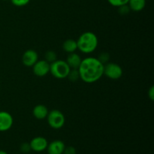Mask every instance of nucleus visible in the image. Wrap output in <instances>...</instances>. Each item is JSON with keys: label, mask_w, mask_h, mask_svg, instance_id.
<instances>
[{"label": "nucleus", "mask_w": 154, "mask_h": 154, "mask_svg": "<svg viewBox=\"0 0 154 154\" xmlns=\"http://www.w3.org/2000/svg\"><path fill=\"white\" fill-rule=\"evenodd\" d=\"M78 70L84 82L92 84L104 75V65L96 57H89L82 60Z\"/></svg>", "instance_id": "1"}, {"label": "nucleus", "mask_w": 154, "mask_h": 154, "mask_svg": "<svg viewBox=\"0 0 154 154\" xmlns=\"http://www.w3.org/2000/svg\"><path fill=\"white\" fill-rule=\"evenodd\" d=\"M76 42L78 50L85 54L94 52L99 45L97 35L93 32H85L82 33Z\"/></svg>", "instance_id": "2"}, {"label": "nucleus", "mask_w": 154, "mask_h": 154, "mask_svg": "<svg viewBox=\"0 0 154 154\" xmlns=\"http://www.w3.org/2000/svg\"><path fill=\"white\" fill-rule=\"evenodd\" d=\"M71 69L66 61L62 60H57L50 64V73L57 79L67 78Z\"/></svg>", "instance_id": "3"}, {"label": "nucleus", "mask_w": 154, "mask_h": 154, "mask_svg": "<svg viewBox=\"0 0 154 154\" xmlns=\"http://www.w3.org/2000/svg\"><path fill=\"white\" fill-rule=\"evenodd\" d=\"M48 125L54 129H60L64 126L66 117L63 112L57 109L49 111L47 117Z\"/></svg>", "instance_id": "4"}, {"label": "nucleus", "mask_w": 154, "mask_h": 154, "mask_svg": "<svg viewBox=\"0 0 154 154\" xmlns=\"http://www.w3.org/2000/svg\"><path fill=\"white\" fill-rule=\"evenodd\" d=\"M123 71L120 65L115 63H108L104 66V75L111 80H118L123 76Z\"/></svg>", "instance_id": "5"}, {"label": "nucleus", "mask_w": 154, "mask_h": 154, "mask_svg": "<svg viewBox=\"0 0 154 154\" xmlns=\"http://www.w3.org/2000/svg\"><path fill=\"white\" fill-rule=\"evenodd\" d=\"M32 71L37 77H45L50 73V63L45 60H38L32 66Z\"/></svg>", "instance_id": "6"}, {"label": "nucleus", "mask_w": 154, "mask_h": 154, "mask_svg": "<svg viewBox=\"0 0 154 154\" xmlns=\"http://www.w3.org/2000/svg\"><path fill=\"white\" fill-rule=\"evenodd\" d=\"M31 150L35 152H42L45 150L48 147V140L42 136H37L33 138L29 142Z\"/></svg>", "instance_id": "7"}, {"label": "nucleus", "mask_w": 154, "mask_h": 154, "mask_svg": "<svg viewBox=\"0 0 154 154\" xmlns=\"http://www.w3.org/2000/svg\"><path fill=\"white\" fill-rule=\"evenodd\" d=\"M38 60V54L35 50H27L22 56V63L26 67H32Z\"/></svg>", "instance_id": "8"}, {"label": "nucleus", "mask_w": 154, "mask_h": 154, "mask_svg": "<svg viewBox=\"0 0 154 154\" xmlns=\"http://www.w3.org/2000/svg\"><path fill=\"white\" fill-rule=\"evenodd\" d=\"M14 123L13 117L7 111H0V132L8 131Z\"/></svg>", "instance_id": "9"}, {"label": "nucleus", "mask_w": 154, "mask_h": 154, "mask_svg": "<svg viewBox=\"0 0 154 154\" xmlns=\"http://www.w3.org/2000/svg\"><path fill=\"white\" fill-rule=\"evenodd\" d=\"M64 142L61 140H55L48 144L46 150L48 154H63L65 150Z\"/></svg>", "instance_id": "10"}, {"label": "nucleus", "mask_w": 154, "mask_h": 154, "mask_svg": "<svg viewBox=\"0 0 154 154\" xmlns=\"http://www.w3.org/2000/svg\"><path fill=\"white\" fill-rule=\"evenodd\" d=\"M49 111L48 108L45 105H37L34 107L32 110V114L35 118L37 120H45L48 117V114Z\"/></svg>", "instance_id": "11"}, {"label": "nucleus", "mask_w": 154, "mask_h": 154, "mask_svg": "<svg viewBox=\"0 0 154 154\" xmlns=\"http://www.w3.org/2000/svg\"><path fill=\"white\" fill-rule=\"evenodd\" d=\"M81 61H82V59H81V56L75 52L69 54L66 62L69 65L71 69H78L81 65Z\"/></svg>", "instance_id": "12"}, {"label": "nucleus", "mask_w": 154, "mask_h": 154, "mask_svg": "<svg viewBox=\"0 0 154 154\" xmlns=\"http://www.w3.org/2000/svg\"><path fill=\"white\" fill-rule=\"evenodd\" d=\"M128 5L130 10L135 12L141 11L145 8L146 0H129Z\"/></svg>", "instance_id": "13"}, {"label": "nucleus", "mask_w": 154, "mask_h": 154, "mask_svg": "<svg viewBox=\"0 0 154 154\" xmlns=\"http://www.w3.org/2000/svg\"><path fill=\"white\" fill-rule=\"evenodd\" d=\"M63 51H66L68 54H72L75 53L78 50V45H77V42L74 39L69 38L65 41L63 44Z\"/></svg>", "instance_id": "14"}, {"label": "nucleus", "mask_w": 154, "mask_h": 154, "mask_svg": "<svg viewBox=\"0 0 154 154\" xmlns=\"http://www.w3.org/2000/svg\"><path fill=\"white\" fill-rule=\"evenodd\" d=\"M45 59L48 63H50V64L54 63V62H55L57 60H58V59H57V54H56L55 51H47L45 54Z\"/></svg>", "instance_id": "15"}, {"label": "nucleus", "mask_w": 154, "mask_h": 154, "mask_svg": "<svg viewBox=\"0 0 154 154\" xmlns=\"http://www.w3.org/2000/svg\"><path fill=\"white\" fill-rule=\"evenodd\" d=\"M67 78L72 82H75L78 79H80L79 72H78V69H71L69 75H68Z\"/></svg>", "instance_id": "16"}, {"label": "nucleus", "mask_w": 154, "mask_h": 154, "mask_svg": "<svg viewBox=\"0 0 154 154\" xmlns=\"http://www.w3.org/2000/svg\"><path fill=\"white\" fill-rule=\"evenodd\" d=\"M97 59L104 65V66H105V64L109 63L110 54L107 52H102L99 54V57H97Z\"/></svg>", "instance_id": "17"}, {"label": "nucleus", "mask_w": 154, "mask_h": 154, "mask_svg": "<svg viewBox=\"0 0 154 154\" xmlns=\"http://www.w3.org/2000/svg\"><path fill=\"white\" fill-rule=\"evenodd\" d=\"M108 3L114 7H120L123 5L128 4L129 0H108Z\"/></svg>", "instance_id": "18"}, {"label": "nucleus", "mask_w": 154, "mask_h": 154, "mask_svg": "<svg viewBox=\"0 0 154 154\" xmlns=\"http://www.w3.org/2000/svg\"><path fill=\"white\" fill-rule=\"evenodd\" d=\"M131 11L130 8L128 5V4L123 5L120 6L118 7V13L120 14L122 16H125V15H127L129 12Z\"/></svg>", "instance_id": "19"}, {"label": "nucleus", "mask_w": 154, "mask_h": 154, "mask_svg": "<svg viewBox=\"0 0 154 154\" xmlns=\"http://www.w3.org/2000/svg\"><path fill=\"white\" fill-rule=\"evenodd\" d=\"M11 2L16 7H23L30 2V0H11Z\"/></svg>", "instance_id": "20"}, {"label": "nucleus", "mask_w": 154, "mask_h": 154, "mask_svg": "<svg viewBox=\"0 0 154 154\" xmlns=\"http://www.w3.org/2000/svg\"><path fill=\"white\" fill-rule=\"evenodd\" d=\"M20 151L23 153H29V152L31 150V147H30L29 143H27V142L23 143V144L20 145Z\"/></svg>", "instance_id": "21"}, {"label": "nucleus", "mask_w": 154, "mask_h": 154, "mask_svg": "<svg viewBox=\"0 0 154 154\" xmlns=\"http://www.w3.org/2000/svg\"><path fill=\"white\" fill-rule=\"evenodd\" d=\"M63 154H77V150L73 146H68L65 147Z\"/></svg>", "instance_id": "22"}, {"label": "nucleus", "mask_w": 154, "mask_h": 154, "mask_svg": "<svg viewBox=\"0 0 154 154\" xmlns=\"http://www.w3.org/2000/svg\"><path fill=\"white\" fill-rule=\"evenodd\" d=\"M148 97L151 101L154 100V87L151 86L148 90Z\"/></svg>", "instance_id": "23"}, {"label": "nucleus", "mask_w": 154, "mask_h": 154, "mask_svg": "<svg viewBox=\"0 0 154 154\" xmlns=\"http://www.w3.org/2000/svg\"><path fill=\"white\" fill-rule=\"evenodd\" d=\"M0 154H8V153L4 150H0Z\"/></svg>", "instance_id": "24"}, {"label": "nucleus", "mask_w": 154, "mask_h": 154, "mask_svg": "<svg viewBox=\"0 0 154 154\" xmlns=\"http://www.w3.org/2000/svg\"><path fill=\"white\" fill-rule=\"evenodd\" d=\"M4 1H8V0H4Z\"/></svg>", "instance_id": "25"}]
</instances>
